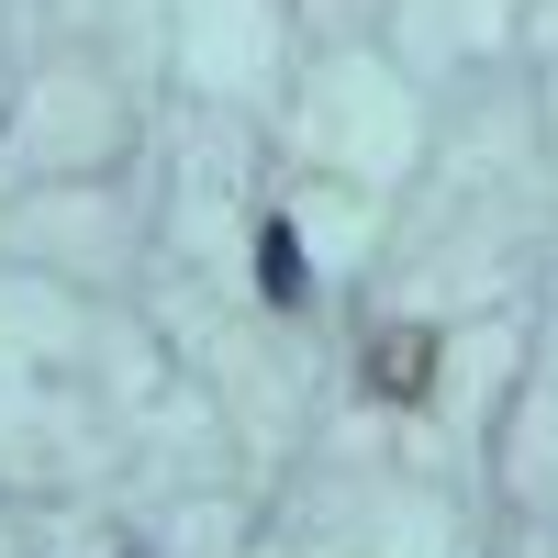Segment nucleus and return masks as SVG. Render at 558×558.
<instances>
[{"mask_svg": "<svg viewBox=\"0 0 558 558\" xmlns=\"http://www.w3.org/2000/svg\"><path fill=\"white\" fill-rule=\"evenodd\" d=\"M257 291L279 302V313H291V302H313V268H302V235H291V223H257Z\"/></svg>", "mask_w": 558, "mask_h": 558, "instance_id": "1", "label": "nucleus"}]
</instances>
